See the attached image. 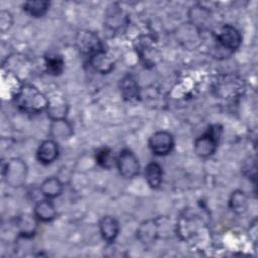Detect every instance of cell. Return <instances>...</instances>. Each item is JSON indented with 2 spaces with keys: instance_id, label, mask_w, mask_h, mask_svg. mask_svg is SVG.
Here are the masks:
<instances>
[{
  "instance_id": "obj_1",
  "label": "cell",
  "mask_w": 258,
  "mask_h": 258,
  "mask_svg": "<svg viewBox=\"0 0 258 258\" xmlns=\"http://www.w3.org/2000/svg\"><path fill=\"white\" fill-rule=\"evenodd\" d=\"M19 110L27 114H37L47 107V96L30 84H22L14 96Z\"/></svg>"
},
{
  "instance_id": "obj_2",
  "label": "cell",
  "mask_w": 258,
  "mask_h": 258,
  "mask_svg": "<svg viewBox=\"0 0 258 258\" xmlns=\"http://www.w3.org/2000/svg\"><path fill=\"white\" fill-rule=\"evenodd\" d=\"M2 174L7 184L12 187H19L26 180L27 165L20 158H11L3 167Z\"/></svg>"
},
{
  "instance_id": "obj_3",
  "label": "cell",
  "mask_w": 258,
  "mask_h": 258,
  "mask_svg": "<svg viewBox=\"0 0 258 258\" xmlns=\"http://www.w3.org/2000/svg\"><path fill=\"white\" fill-rule=\"evenodd\" d=\"M220 133L221 129H218V126H215L211 127L210 130L204 135L198 137L194 143V148L197 155L204 158L213 155L218 146Z\"/></svg>"
},
{
  "instance_id": "obj_4",
  "label": "cell",
  "mask_w": 258,
  "mask_h": 258,
  "mask_svg": "<svg viewBox=\"0 0 258 258\" xmlns=\"http://www.w3.org/2000/svg\"><path fill=\"white\" fill-rule=\"evenodd\" d=\"M75 42L79 51L85 55L92 56L93 54L104 50L103 43L99 36L90 30H80L76 35Z\"/></svg>"
},
{
  "instance_id": "obj_5",
  "label": "cell",
  "mask_w": 258,
  "mask_h": 258,
  "mask_svg": "<svg viewBox=\"0 0 258 258\" xmlns=\"http://www.w3.org/2000/svg\"><path fill=\"white\" fill-rule=\"evenodd\" d=\"M150 150L158 156H164L171 152L174 146L172 135L167 131L154 132L148 141Z\"/></svg>"
},
{
  "instance_id": "obj_6",
  "label": "cell",
  "mask_w": 258,
  "mask_h": 258,
  "mask_svg": "<svg viewBox=\"0 0 258 258\" xmlns=\"http://www.w3.org/2000/svg\"><path fill=\"white\" fill-rule=\"evenodd\" d=\"M117 166L122 176L133 178L139 172V162L136 155L129 149H123L118 158Z\"/></svg>"
},
{
  "instance_id": "obj_7",
  "label": "cell",
  "mask_w": 258,
  "mask_h": 258,
  "mask_svg": "<svg viewBox=\"0 0 258 258\" xmlns=\"http://www.w3.org/2000/svg\"><path fill=\"white\" fill-rule=\"evenodd\" d=\"M216 39L222 47L229 51L236 50L242 42V36L240 32L236 27L230 24H226L221 27L216 36Z\"/></svg>"
},
{
  "instance_id": "obj_8",
  "label": "cell",
  "mask_w": 258,
  "mask_h": 258,
  "mask_svg": "<svg viewBox=\"0 0 258 258\" xmlns=\"http://www.w3.org/2000/svg\"><path fill=\"white\" fill-rule=\"evenodd\" d=\"M68 109L69 108L66 98L60 92L54 91L51 92L49 96H47L46 112L47 116H49L51 120L64 119L68 113Z\"/></svg>"
},
{
  "instance_id": "obj_9",
  "label": "cell",
  "mask_w": 258,
  "mask_h": 258,
  "mask_svg": "<svg viewBox=\"0 0 258 258\" xmlns=\"http://www.w3.org/2000/svg\"><path fill=\"white\" fill-rule=\"evenodd\" d=\"M58 156V146L55 140L47 139L40 143L36 151V158L42 164L53 162Z\"/></svg>"
},
{
  "instance_id": "obj_10",
  "label": "cell",
  "mask_w": 258,
  "mask_h": 258,
  "mask_svg": "<svg viewBox=\"0 0 258 258\" xmlns=\"http://www.w3.org/2000/svg\"><path fill=\"white\" fill-rule=\"evenodd\" d=\"M99 228H100V233L103 239L109 243L113 242L117 238L120 230L118 221L111 216L103 217L100 220Z\"/></svg>"
},
{
  "instance_id": "obj_11",
  "label": "cell",
  "mask_w": 258,
  "mask_h": 258,
  "mask_svg": "<svg viewBox=\"0 0 258 258\" xmlns=\"http://www.w3.org/2000/svg\"><path fill=\"white\" fill-rule=\"evenodd\" d=\"M89 62L92 69L100 74H108L114 68L113 59L110 57V55H108L105 50L99 51L90 56Z\"/></svg>"
},
{
  "instance_id": "obj_12",
  "label": "cell",
  "mask_w": 258,
  "mask_h": 258,
  "mask_svg": "<svg viewBox=\"0 0 258 258\" xmlns=\"http://www.w3.org/2000/svg\"><path fill=\"white\" fill-rule=\"evenodd\" d=\"M120 91L123 98L127 101H135L140 97V90L135 78L127 75L120 82Z\"/></svg>"
},
{
  "instance_id": "obj_13",
  "label": "cell",
  "mask_w": 258,
  "mask_h": 258,
  "mask_svg": "<svg viewBox=\"0 0 258 258\" xmlns=\"http://www.w3.org/2000/svg\"><path fill=\"white\" fill-rule=\"evenodd\" d=\"M37 218L29 214H23L16 220V227L19 235L23 238H30L34 235L37 228Z\"/></svg>"
},
{
  "instance_id": "obj_14",
  "label": "cell",
  "mask_w": 258,
  "mask_h": 258,
  "mask_svg": "<svg viewBox=\"0 0 258 258\" xmlns=\"http://www.w3.org/2000/svg\"><path fill=\"white\" fill-rule=\"evenodd\" d=\"M50 136L53 140H67L73 135V127L64 119L52 120L49 128Z\"/></svg>"
},
{
  "instance_id": "obj_15",
  "label": "cell",
  "mask_w": 258,
  "mask_h": 258,
  "mask_svg": "<svg viewBox=\"0 0 258 258\" xmlns=\"http://www.w3.org/2000/svg\"><path fill=\"white\" fill-rule=\"evenodd\" d=\"M162 167L157 162H150L146 165L144 176L151 188H158L162 182Z\"/></svg>"
},
{
  "instance_id": "obj_16",
  "label": "cell",
  "mask_w": 258,
  "mask_h": 258,
  "mask_svg": "<svg viewBox=\"0 0 258 258\" xmlns=\"http://www.w3.org/2000/svg\"><path fill=\"white\" fill-rule=\"evenodd\" d=\"M34 216L41 222H49L55 218L56 210L50 201L43 200L34 206Z\"/></svg>"
},
{
  "instance_id": "obj_17",
  "label": "cell",
  "mask_w": 258,
  "mask_h": 258,
  "mask_svg": "<svg viewBox=\"0 0 258 258\" xmlns=\"http://www.w3.org/2000/svg\"><path fill=\"white\" fill-rule=\"evenodd\" d=\"M40 191L48 199L56 198L62 191V183L57 177H47L40 184Z\"/></svg>"
},
{
  "instance_id": "obj_18",
  "label": "cell",
  "mask_w": 258,
  "mask_h": 258,
  "mask_svg": "<svg viewBox=\"0 0 258 258\" xmlns=\"http://www.w3.org/2000/svg\"><path fill=\"white\" fill-rule=\"evenodd\" d=\"M230 209L236 214H243L248 208V198L247 195L241 190L237 189L232 192L229 200Z\"/></svg>"
},
{
  "instance_id": "obj_19",
  "label": "cell",
  "mask_w": 258,
  "mask_h": 258,
  "mask_svg": "<svg viewBox=\"0 0 258 258\" xmlns=\"http://www.w3.org/2000/svg\"><path fill=\"white\" fill-rule=\"evenodd\" d=\"M137 235L142 243H152L157 236V225L153 220L146 221L139 227Z\"/></svg>"
},
{
  "instance_id": "obj_20",
  "label": "cell",
  "mask_w": 258,
  "mask_h": 258,
  "mask_svg": "<svg viewBox=\"0 0 258 258\" xmlns=\"http://www.w3.org/2000/svg\"><path fill=\"white\" fill-rule=\"evenodd\" d=\"M49 8V2L47 1H26L23 4V10L32 17L43 16Z\"/></svg>"
},
{
  "instance_id": "obj_21",
  "label": "cell",
  "mask_w": 258,
  "mask_h": 258,
  "mask_svg": "<svg viewBox=\"0 0 258 258\" xmlns=\"http://www.w3.org/2000/svg\"><path fill=\"white\" fill-rule=\"evenodd\" d=\"M45 68L49 75L58 76L62 73L64 68L63 59L58 54H48L45 56Z\"/></svg>"
},
{
  "instance_id": "obj_22",
  "label": "cell",
  "mask_w": 258,
  "mask_h": 258,
  "mask_svg": "<svg viewBox=\"0 0 258 258\" xmlns=\"http://www.w3.org/2000/svg\"><path fill=\"white\" fill-rule=\"evenodd\" d=\"M96 160L100 166L107 168V169L112 168L114 166V162H115L112 151L107 147L102 148L97 151Z\"/></svg>"
},
{
  "instance_id": "obj_23",
  "label": "cell",
  "mask_w": 258,
  "mask_h": 258,
  "mask_svg": "<svg viewBox=\"0 0 258 258\" xmlns=\"http://www.w3.org/2000/svg\"><path fill=\"white\" fill-rule=\"evenodd\" d=\"M12 23H13V18L11 13L9 11L2 10L0 12V30L4 33L12 26Z\"/></svg>"
},
{
  "instance_id": "obj_24",
  "label": "cell",
  "mask_w": 258,
  "mask_h": 258,
  "mask_svg": "<svg viewBox=\"0 0 258 258\" xmlns=\"http://www.w3.org/2000/svg\"><path fill=\"white\" fill-rule=\"evenodd\" d=\"M243 173L247 176V177H251L253 178V180H255L256 177V166H255V160H248L244 163L243 167H242Z\"/></svg>"
}]
</instances>
